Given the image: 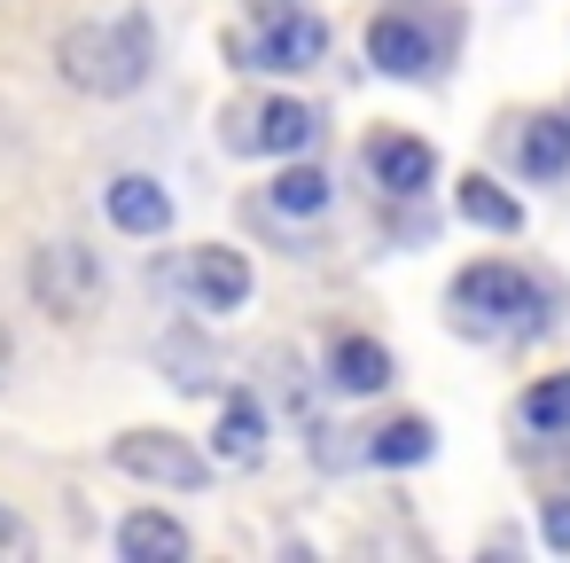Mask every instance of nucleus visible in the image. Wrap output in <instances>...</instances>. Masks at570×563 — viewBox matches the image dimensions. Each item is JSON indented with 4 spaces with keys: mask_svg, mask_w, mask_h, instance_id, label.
<instances>
[{
    "mask_svg": "<svg viewBox=\"0 0 570 563\" xmlns=\"http://www.w3.org/2000/svg\"><path fill=\"white\" fill-rule=\"evenodd\" d=\"M157 64V40H149V17H118V25H71L63 48H56V71L79 87V95H134Z\"/></svg>",
    "mask_w": 570,
    "mask_h": 563,
    "instance_id": "1",
    "label": "nucleus"
},
{
    "mask_svg": "<svg viewBox=\"0 0 570 563\" xmlns=\"http://www.w3.org/2000/svg\"><path fill=\"white\" fill-rule=\"evenodd\" d=\"M24 282H32V305L48 321H87L102 305V259L87 243H40Z\"/></svg>",
    "mask_w": 570,
    "mask_h": 563,
    "instance_id": "2",
    "label": "nucleus"
},
{
    "mask_svg": "<svg viewBox=\"0 0 570 563\" xmlns=\"http://www.w3.org/2000/svg\"><path fill=\"white\" fill-rule=\"evenodd\" d=\"M453 305H461L469 321H484V329H531V321H539V282L492 259V266H469V274L453 282Z\"/></svg>",
    "mask_w": 570,
    "mask_h": 563,
    "instance_id": "3",
    "label": "nucleus"
},
{
    "mask_svg": "<svg viewBox=\"0 0 570 563\" xmlns=\"http://www.w3.org/2000/svg\"><path fill=\"white\" fill-rule=\"evenodd\" d=\"M110 462L126 477H141V485H173V493H196L212 477V462L180 430H126V438H110Z\"/></svg>",
    "mask_w": 570,
    "mask_h": 563,
    "instance_id": "4",
    "label": "nucleus"
},
{
    "mask_svg": "<svg viewBox=\"0 0 570 563\" xmlns=\"http://www.w3.org/2000/svg\"><path fill=\"white\" fill-rule=\"evenodd\" d=\"M227 56H235L243 71H313V64L328 56V25L282 9V17H258V40H243V48L227 40Z\"/></svg>",
    "mask_w": 570,
    "mask_h": 563,
    "instance_id": "5",
    "label": "nucleus"
},
{
    "mask_svg": "<svg viewBox=\"0 0 570 563\" xmlns=\"http://www.w3.org/2000/svg\"><path fill=\"white\" fill-rule=\"evenodd\" d=\"M313 134H321V118L297 95H274V103H250V110L227 118V149L235 157H297Z\"/></svg>",
    "mask_w": 570,
    "mask_h": 563,
    "instance_id": "6",
    "label": "nucleus"
},
{
    "mask_svg": "<svg viewBox=\"0 0 570 563\" xmlns=\"http://www.w3.org/2000/svg\"><path fill=\"white\" fill-rule=\"evenodd\" d=\"M102 212H110V227H126V235H165V227H173V188H157L149 173H118V181L102 188Z\"/></svg>",
    "mask_w": 570,
    "mask_h": 563,
    "instance_id": "7",
    "label": "nucleus"
},
{
    "mask_svg": "<svg viewBox=\"0 0 570 563\" xmlns=\"http://www.w3.org/2000/svg\"><path fill=\"white\" fill-rule=\"evenodd\" d=\"M188 298H196V305H212V313H235V305L250 298V259H243V251H227V243L188 251Z\"/></svg>",
    "mask_w": 570,
    "mask_h": 563,
    "instance_id": "8",
    "label": "nucleus"
},
{
    "mask_svg": "<svg viewBox=\"0 0 570 563\" xmlns=\"http://www.w3.org/2000/svg\"><path fill=\"white\" fill-rule=\"evenodd\" d=\"M367 56H375V71H391V79H422V71L438 64L430 32H422L414 17H375V25H367Z\"/></svg>",
    "mask_w": 570,
    "mask_h": 563,
    "instance_id": "9",
    "label": "nucleus"
},
{
    "mask_svg": "<svg viewBox=\"0 0 570 563\" xmlns=\"http://www.w3.org/2000/svg\"><path fill=\"white\" fill-rule=\"evenodd\" d=\"M188 547H196L188 524L165 516V508H134V516L118 524V555H126V563H180Z\"/></svg>",
    "mask_w": 570,
    "mask_h": 563,
    "instance_id": "10",
    "label": "nucleus"
},
{
    "mask_svg": "<svg viewBox=\"0 0 570 563\" xmlns=\"http://www.w3.org/2000/svg\"><path fill=\"white\" fill-rule=\"evenodd\" d=\"M367 165H375V181H383L391 196H422V188L438 181V157H430V142H414V134H383V142L367 149Z\"/></svg>",
    "mask_w": 570,
    "mask_h": 563,
    "instance_id": "11",
    "label": "nucleus"
},
{
    "mask_svg": "<svg viewBox=\"0 0 570 563\" xmlns=\"http://www.w3.org/2000/svg\"><path fill=\"white\" fill-rule=\"evenodd\" d=\"M212 454L227 462V469H258L266 462V415H258V399H227L219 407V438H212Z\"/></svg>",
    "mask_w": 570,
    "mask_h": 563,
    "instance_id": "12",
    "label": "nucleus"
},
{
    "mask_svg": "<svg viewBox=\"0 0 570 563\" xmlns=\"http://www.w3.org/2000/svg\"><path fill=\"white\" fill-rule=\"evenodd\" d=\"M328 384L352 391V399H367V391L391 384V352H383L375 337H336V352H328Z\"/></svg>",
    "mask_w": 570,
    "mask_h": 563,
    "instance_id": "13",
    "label": "nucleus"
},
{
    "mask_svg": "<svg viewBox=\"0 0 570 563\" xmlns=\"http://www.w3.org/2000/svg\"><path fill=\"white\" fill-rule=\"evenodd\" d=\"M453 204H461V220H469V227H492V235H515V227H523V204H515L500 181H484V173H469Z\"/></svg>",
    "mask_w": 570,
    "mask_h": 563,
    "instance_id": "14",
    "label": "nucleus"
},
{
    "mask_svg": "<svg viewBox=\"0 0 570 563\" xmlns=\"http://www.w3.org/2000/svg\"><path fill=\"white\" fill-rule=\"evenodd\" d=\"M430 446H438V430H430L422 415H399V423H383V430L367 438V462H383V469H414V462H430Z\"/></svg>",
    "mask_w": 570,
    "mask_h": 563,
    "instance_id": "15",
    "label": "nucleus"
},
{
    "mask_svg": "<svg viewBox=\"0 0 570 563\" xmlns=\"http://www.w3.org/2000/svg\"><path fill=\"white\" fill-rule=\"evenodd\" d=\"M515 157H523V173H531V181H554V173L570 165V118H531Z\"/></svg>",
    "mask_w": 570,
    "mask_h": 563,
    "instance_id": "16",
    "label": "nucleus"
},
{
    "mask_svg": "<svg viewBox=\"0 0 570 563\" xmlns=\"http://www.w3.org/2000/svg\"><path fill=\"white\" fill-rule=\"evenodd\" d=\"M515 415H523V430H539V438L570 430V368H562V376H547V384H531Z\"/></svg>",
    "mask_w": 570,
    "mask_h": 563,
    "instance_id": "17",
    "label": "nucleus"
},
{
    "mask_svg": "<svg viewBox=\"0 0 570 563\" xmlns=\"http://www.w3.org/2000/svg\"><path fill=\"white\" fill-rule=\"evenodd\" d=\"M328 204V173H313V165H289L282 181H274V212L282 220H313Z\"/></svg>",
    "mask_w": 570,
    "mask_h": 563,
    "instance_id": "18",
    "label": "nucleus"
},
{
    "mask_svg": "<svg viewBox=\"0 0 570 563\" xmlns=\"http://www.w3.org/2000/svg\"><path fill=\"white\" fill-rule=\"evenodd\" d=\"M32 547H40V540H32V524H24L9 501H0V563H24Z\"/></svg>",
    "mask_w": 570,
    "mask_h": 563,
    "instance_id": "19",
    "label": "nucleus"
},
{
    "mask_svg": "<svg viewBox=\"0 0 570 563\" xmlns=\"http://www.w3.org/2000/svg\"><path fill=\"white\" fill-rule=\"evenodd\" d=\"M539 532H547V547H562V555H570V501H547Z\"/></svg>",
    "mask_w": 570,
    "mask_h": 563,
    "instance_id": "20",
    "label": "nucleus"
},
{
    "mask_svg": "<svg viewBox=\"0 0 570 563\" xmlns=\"http://www.w3.org/2000/svg\"><path fill=\"white\" fill-rule=\"evenodd\" d=\"M289 9V0H250V17H282Z\"/></svg>",
    "mask_w": 570,
    "mask_h": 563,
    "instance_id": "21",
    "label": "nucleus"
},
{
    "mask_svg": "<svg viewBox=\"0 0 570 563\" xmlns=\"http://www.w3.org/2000/svg\"><path fill=\"white\" fill-rule=\"evenodd\" d=\"M9 360H17V344H9V329H0V376H9Z\"/></svg>",
    "mask_w": 570,
    "mask_h": 563,
    "instance_id": "22",
    "label": "nucleus"
}]
</instances>
